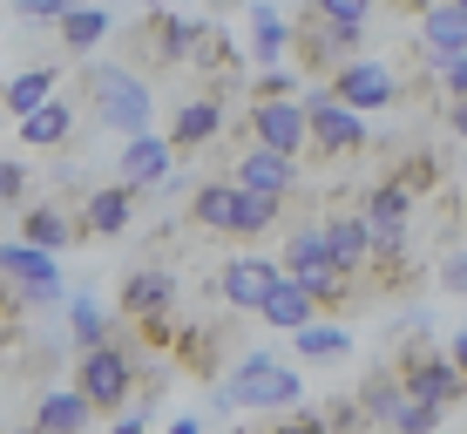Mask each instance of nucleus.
<instances>
[{
    "instance_id": "f257e3e1",
    "label": "nucleus",
    "mask_w": 467,
    "mask_h": 434,
    "mask_svg": "<svg viewBox=\"0 0 467 434\" xmlns=\"http://www.w3.org/2000/svg\"><path fill=\"white\" fill-rule=\"evenodd\" d=\"M82 89H88V116L116 136H142L156 122V95L142 75H129L122 61H88L82 69Z\"/></svg>"
},
{
    "instance_id": "f03ea898",
    "label": "nucleus",
    "mask_w": 467,
    "mask_h": 434,
    "mask_svg": "<svg viewBox=\"0 0 467 434\" xmlns=\"http://www.w3.org/2000/svg\"><path fill=\"white\" fill-rule=\"evenodd\" d=\"M176 271L163 265H142V271H122V285H116V305H122V326H136V340L129 346H170V333H176Z\"/></svg>"
},
{
    "instance_id": "7ed1b4c3",
    "label": "nucleus",
    "mask_w": 467,
    "mask_h": 434,
    "mask_svg": "<svg viewBox=\"0 0 467 434\" xmlns=\"http://www.w3.org/2000/svg\"><path fill=\"white\" fill-rule=\"evenodd\" d=\"M298 400H305V380L271 353H244L217 387V408H251V414H285Z\"/></svg>"
},
{
    "instance_id": "20e7f679",
    "label": "nucleus",
    "mask_w": 467,
    "mask_h": 434,
    "mask_svg": "<svg viewBox=\"0 0 467 434\" xmlns=\"http://www.w3.org/2000/svg\"><path fill=\"white\" fill-rule=\"evenodd\" d=\"M129 387H142V353L129 340H102V346H82L75 360V394L88 400L95 414H116Z\"/></svg>"
},
{
    "instance_id": "39448f33",
    "label": "nucleus",
    "mask_w": 467,
    "mask_h": 434,
    "mask_svg": "<svg viewBox=\"0 0 467 434\" xmlns=\"http://www.w3.org/2000/svg\"><path fill=\"white\" fill-rule=\"evenodd\" d=\"M285 48H292V61L305 75H318L326 82L339 61H352L366 48V27H339V21H326V14H312V7H298L292 21H285Z\"/></svg>"
},
{
    "instance_id": "423d86ee",
    "label": "nucleus",
    "mask_w": 467,
    "mask_h": 434,
    "mask_svg": "<svg viewBox=\"0 0 467 434\" xmlns=\"http://www.w3.org/2000/svg\"><path fill=\"white\" fill-rule=\"evenodd\" d=\"M386 374H393L413 400H433V408H447V414H454L461 394H467V374H461V366L447 360L433 340H407V346L393 353V366H386Z\"/></svg>"
},
{
    "instance_id": "0eeeda50",
    "label": "nucleus",
    "mask_w": 467,
    "mask_h": 434,
    "mask_svg": "<svg viewBox=\"0 0 467 434\" xmlns=\"http://www.w3.org/2000/svg\"><path fill=\"white\" fill-rule=\"evenodd\" d=\"M305 156H318V164H346V156L366 150V116H352L346 102H332L326 82L305 95Z\"/></svg>"
},
{
    "instance_id": "6e6552de",
    "label": "nucleus",
    "mask_w": 467,
    "mask_h": 434,
    "mask_svg": "<svg viewBox=\"0 0 467 434\" xmlns=\"http://www.w3.org/2000/svg\"><path fill=\"white\" fill-rule=\"evenodd\" d=\"M203 35V21H183L176 7H142V21L129 27V55L142 61V69H183L190 61V48H197Z\"/></svg>"
},
{
    "instance_id": "1a4fd4ad",
    "label": "nucleus",
    "mask_w": 467,
    "mask_h": 434,
    "mask_svg": "<svg viewBox=\"0 0 467 434\" xmlns=\"http://www.w3.org/2000/svg\"><path fill=\"white\" fill-rule=\"evenodd\" d=\"M359 408H366V421H373L379 434H433V428L447 421V408L413 400L393 374H373V380H366V387H359Z\"/></svg>"
},
{
    "instance_id": "9d476101",
    "label": "nucleus",
    "mask_w": 467,
    "mask_h": 434,
    "mask_svg": "<svg viewBox=\"0 0 467 434\" xmlns=\"http://www.w3.org/2000/svg\"><path fill=\"white\" fill-rule=\"evenodd\" d=\"M326 95H332V102H346L352 116H379V109L400 102V82H393V69H386V61H373V55L359 48L352 61H339V69L326 75Z\"/></svg>"
},
{
    "instance_id": "9b49d317",
    "label": "nucleus",
    "mask_w": 467,
    "mask_h": 434,
    "mask_svg": "<svg viewBox=\"0 0 467 434\" xmlns=\"http://www.w3.org/2000/svg\"><path fill=\"white\" fill-rule=\"evenodd\" d=\"M231 130V95H211V89H197V95H183V102L170 109V130L163 143L176 156H197V150H211V143Z\"/></svg>"
},
{
    "instance_id": "f8f14e48",
    "label": "nucleus",
    "mask_w": 467,
    "mask_h": 434,
    "mask_svg": "<svg viewBox=\"0 0 467 434\" xmlns=\"http://www.w3.org/2000/svg\"><path fill=\"white\" fill-rule=\"evenodd\" d=\"M244 143H265V150L305 156V109L298 95H265V102H244Z\"/></svg>"
},
{
    "instance_id": "ddd939ff",
    "label": "nucleus",
    "mask_w": 467,
    "mask_h": 434,
    "mask_svg": "<svg viewBox=\"0 0 467 434\" xmlns=\"http://www.w3.org/2000/svg\"><path fill=\"white\" fill-rule=\"evenodd\" d=\"M231 184L237 190H265V197H292L298 190V156L265 150V143H244L237 164H231Z\"/></svg>"
},
{
    "instance_id": "4468645a",
    "label": "nucleus",
    "mask_w": 467,
    "mask_h": 434,
    "mask_svg": "<svg viewBox=\"0 0 467 434\" xmlns=\"http://www.w3.org/2000/svg\"><path fill=\"white\" fill-rule=\"evenodd\" d=\"M122 176L116 184H129V190H170V176H176V150L163 136H122V164H116Z\"/></svg>"
},
{
    "instance_id": "2eb2a0df",
    "label": "nucleus",
    "mask_w": 467,
    "mask_h": 434,
    "mask_svg": "<svg viewBox=\"0 0 467 434\" xmlns=\"http://www.w3.org/2000/svg\"><path fill=\"white\" fill-rule=\"evenodd\" d=\"M136 204H142V190L95 184L88 197H82V211H75V224H82V238H122L129 224H136Z\"/></svg>"
},
{
    "instance_id": "dca6fc26",
    "label": "nucleus",
    "mask_w": 467,
    "mask_h": 434,
    "mask_svg": "<svg viewBox=\"0 0 467 434\" xmlns=\"http://www.w3.org/2000/svg\"><path fill=\"white\" fill-rule=\"evenodd\" d=\"M88 421H95V408L75 387H41L21 434H88Z\"/></svg>"
},
{
    "instance_id": "f3484780",
    "label": "nucleus",
    "mask_w": 467,
    "mask_h": 434,
    "mask_svg": "<svg viewBox=\"0 0 467 434\" xmlns=\"http://www.w3.org/2000/svg\"><path fill=\"white\" fill-rule=\"evenodd\" d=\"M21 245L35 251H68V245H88L75 211H61V204H21Z\"/></svg>"
},
{
    "instance_id": "a211bd4d",
    "label": "nucleus",
    "mask_w": 467,
    "mask_h": 434,
    "mask_svg": "<svg viewBox=\"0 0 467 434\" xmlns=\"http://www.w3.org/2000/svg\"><path fill=\"white\" fill-rule=\"evenodd\" d=\"M271 279H278L271 259H231L217 271V299L231 305V312H257V299L271 292Z\"/></svg>"
},
{
    "instance_id": "6ab92c4d",
    "label": "nucleus",
    "mask_w": 467,
    "mask_h": 434,
    "mask_svg": "<svg viewBox=\"0 0 467 434\" xmlns=\"http://www.w3.org/2000/svg\"><path fill=\"white\" fill-rule=\"evenodd\" d=\"M0 271H7L21 292H41V299H61V271H55V251H35V245H0Z\"/></svg>"
},
{
    "instance_id": "aec40b11",
    "label": "nucleus",
    "mask_w": 467,
    "mask_h": 434,
    "mask_svg": "<svg viewBox=\"0 0 467 434\" xmlns=\"http://www.w3.org/2000/svg\"><path fill=\"white\" fill-rule=\"evenodd\" d=\"M75 136V102L68 95H47L21 116V150H61V143Z\"/></svg>"
},
{
    "instance_id": "412c9836",
    "label": "nucleus",
    "mask_w": 467,
    "mask_h": 434,
    "mask_svg": "<svg viewBox=\"0 0 467 434\" xmlns=\"http://www.w3.org/2000/svg\"><path fill=\"white\" fill-rule=\"evenodd\" d=\"M257 319H265L271 333H298L305 319H318V305H312V292H305L298 279H285V271H278V279H271V292L257 299Z\"/></svg>"
},
{
    "instance_id": "4be33fe9",
    "label": "nucleus",
    "mask_w": 467,
    "mask_h": 434,
    "mask_svg": "<svg viewBox=\"0 0 467 434\" xmlns=\"http://www.w3.org/2000/svg\"><path fill=\"white\" fill-rule=\"evenodd\" d=\"M170 360L183 366L190 380H217V366H223V333H217V326H183V333H170Z\"/></svg>"
},
{
    "instance_id": "5701e85b",
    "label": "nucleus",
    "mask_w": 467,
    "mask_h": 434,
    "mask_svg": "<svg viewBox=\"0 0 467 434\" xmlns=\"http://www.w3.org/2000/svg\"><path fill=\"white\" fill-rule=\"evenodd\" d=\"M318 238H326V259L332 265H346L352 279H359V265H366V217L359 211H332V217H318Z\"/></svg>"
},
{
    "instance_id": "b1692460",
    "label": "nucleus",
    "mask_w": 467,
    "mask_h": 434,
    "mask_svg": "<svg viewBox=\"0 0 467 434\" xmlns=\"http://www.w3.org/2000/svg\"><path fill=\"white\" fill-rule=\"evenodd\" d=\"M231 204H237L231 176H203V184L190 190V224H197L203 238H231Z\"/></svg>"
},
{
    "instance_id": "393cba45",
    "label": "nucleus",
    "mask_w": 467,
    "mask_h": 434,
    "mask_svg": "<svg viewBox=\"0 0 467 434\" xmlns=\"http://www.w3.org/2000/svg\"><path fill=\"white\" fill-rule=\"evenodd\" d=\"M292 353H298V360H312V366H332V360H346V353H352V333L332 312H318V319H305V326L292 333Z\"/></svg>"
},
{
    "instance_id": "a878e982",
    "label": "nucleus",
    "mask_w": 467,
    "mask_h": 434,
    "mask_svg": "<svg viewBox=\"0 0 467 434\" xmlns=\"http://www.w3.org/2000/svg\"><path fill=\"white\" fill-rule=\"evenodd\" d=\"M55 41L68 48L75 61H82V55H95V48L109 41V14H102V7H68V14L55 21Z\"/></svg>"
},
{
    "instance_id": "bb28decb",
    "label": "nucleus",
    "mask_w": 467,
    "mask_h": 434,
    "mask_svg": "<svg viewBox=\"0 0 467 434\" xmlns=\"http://www.w3.org/2000/svg\"><path fill=\"white\" fill-rule=\"evenodd\" d=\"M47 95H55V69H27V75H7V82H0V116H7V122H21L35 102H47Z\"/></svg>"
},
{
    "instance_id": "cd10ccee",
    "label": "nucleus",
    "mask_w": 467,
    "mask_h": 434,
    "mask_svg": "<svg viewBox=\"0 0 467 434\" xmlns=\"http://www.w3.org/2000/svg\"><path fill=\"white\" fill-rule=\"evenodd\" d=\"M278 211H285V197L237 190V204H231V238H265V231H278Z\"/></svg>"
},
{
    "instance_id": "c85d7f7f",
    "label": "nucleus",
    "mask_w": 467,
    "mask_h": 434,
    "mask_svg": "<svg viewBox=\"0 0 467 434\" xmlns=\"http://www.w3.org/2000/svg\"><path fill=\"white\" fill-rule=\"evenodd\" d=\"M420 35H427V48H467V7H454V0H427V7H420Z\"/></svg>"
},
{
    "instance_id": "c756f323",
    "label": "nucleus",
    "mask_w": 467,
    "mask_h": 434,
    "mask_svg": "<svg viewBox=\"0 0 467 434\" xmlns=\"http://www.w3.org/2000/svg\"><path fill=\"white\" fill-rule=\"evenodd\" d=\"M251 55L257 61H278L285 55V14L271 0H251Z\"/></svg>"
},
{
    "instance_id": "7c9ffc66",
    "label": "nucleus",
    "mask_w": 467,
    "mask_h": 434,
    "mask_svg": "<svg viewBox=\"0 0 467 434\" xmlns=\"http://www.w3.org/2000/svg\"><path fill=\"white\" fill-rule=\"evenodd\" d=\"M393 176L407 197H420V190H441V156H427V150H407V156H393Z\"/></svg>"
},
{
    "instance_id": "2f4dec72",
    "label": "nucleus",
    "mask_w": 467,
    "mask_h": 434,
    "mask_svg": "<svg viewBox=\"0 0 467 434\" xmlns=\"http://www.w3.org/2000/svg\"><path fill=\"white\" fill-rule=\"evenodd\" d=\"M68 333H75V346H102V340H109L102 305H95V299H75V305H68Z\"/></svg>"
},
{
    "instance_id": "473e14b6",
    "label": "nucleus",
    "mask_w": 467,
    "mask_h": 434,
    "mask_svg": "<svg viewBox=\"0 0 467 434\" xmlns=\"http://www.w3.org/2000/svg\"><path fill=\"white\" fill-rule=\"evenodd\" d=\"M27 190H35V170H27L21 156H0V211H21Z\"/></svg>"
},
{
    "instance_id": "72a5a7b5",
    "label": "nucleus",
    "mask_w": 467,
    "mask_h": 434,
    "mask_svg": "<svg viewBox=\"0 0 467 434\" xmlns=\"http://www.w3.org/2000/svg\"><path fill=\"white\" fill-rule=\"evenodd\" d=\"M373 7L379 0H312V14H326V21H339V27H366Z\"/></svg>"
},
{
    "instance_id": "f704fd0d",
    "label": "nucleus",
    "mask_w": 467,
    "mask_h": 434,
    "mask_svg": "<svg viewBox=\"0 0 467 434\" xmlns=\"http://www.w3.org/2000/svg\"><path fill=\"white\" fill-rule=\"evenodd\" d=\"M265 434H332V428L318 421V408H285L278 428H265Z\"/></svg>"
},
{
    "instance_id": "c9c22d12",
    "label": "nucleus",
    "mask_w": 467,
    "mask_h": 434,
    "mask_svg": "<svg viewBox=\"0 0 467 434\" xmlns=\"http://www.w3.org/2000/svg\"><path fill=\"white\" fill-rule=\"evenodd\" d=\"M68 7H75V0H14V14H21V21H35V27H55Z\"/></svg>"
},
{
    "instance_id": "e433bc0d",
    "label": "nucleus",
    "mask_w": 467,
    "mask_h": 434,
    "mask_svg": "<svg viewBox=\"0 0 467 434\" xmlns=\"http://www.w3.org/2000/svg\"><path fill=\"white\" fill-rule=\"evenodd\" d=\"M265 95H298V75H292V69H265V75L251 82V102H265Z\"/></svg>"
},
{
    "instance_id": "4c0bfd02",
    "label": "nucleus",
    "mask_w": 467,
    "mask_h": 434,
    "mask_svg": "<svg viewBox=\"0 0 467 434\" xmlns=\"http://www.w3.org/2000/svg\"><path fill=\"white\" fill-rule=\"evenodd\" d=\"M441 285H447L454 299H461V285H467V251H461V238L447 245V259H441Z\"/></svg>"
},
{
    "instance_id": "58836bf2",
    "label": "nucleus",
    "mask_w": 467,
    "mask_h": 434,
    "mask_svg": "<svg viewBox=\"0 0 467 434\" xmlns=\"http://www.w3.org/2000/svg\"><path fill=\"white\" fill-rule=\"evenodd\" d=\"M109 434H142V408H129V400H122V408L109 414Z\"/></svg>"
},
{
    "instance_id": "ea45409f",
    "label": "nucleus",
    "mask_w": 467,
    "mask_h": 434,
    "mask_svg": "<svg viewBox=\"0 0 467 434\" xmlns=\"http://www.w3.org/2000/svg\"><path fill=\"white\" fill-rule=\"evenodd\" d=\"M170 434H203L197 421H190V414H183V421H170Z\"/></svg>"
},
{
    "instance_id": "a19ab883",
    "label": "nucleus",
    "mask_w": 467,
    "mask_h": 434,
    "mask_svg": "<svg viewBox=\"0 0 467 434\" xmlns=\"http://www.w3.org/2000/svg\"><path fill=\"white\" fill-rule=\"evenodd\" d=\"M454 7H467V0H454Z\"/></svg>"
},
{
    "instance_id": "79ce46f5",
    "label": "nucleus",
    "mask_w": 467,
    "mask_h": 434,
    "mask_svg": "<svg viewBox=\"0 0 467 434\" xmlns=\"http://www.w3.org/2000/svg\"><path fill=\"white\" fill-rule=\"evenodd\" d=\"M0 122H7V116H0Z\"/></svg>"
}]
</instances>
